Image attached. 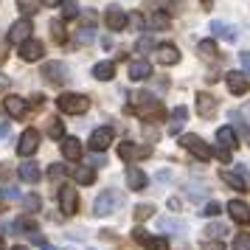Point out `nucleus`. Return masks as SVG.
<instances>
[{
  "instance_id": "f257e3e1",
  "label": "nucleus",
  "mask_w": 250,
  "mask_h": 250,
  "mask_svg": "<svg viewBox=\"0 0 250 250\" xmlns=\"http://www.w3.org/2000/svg\"><path fill=\"white\" fill-rule=\"evenodd\" d=\"M57 104H59V110L68 115H82L90 110V99L82 96V93H62L57 99Z\"/></svg>"
},
{
  "instance_id": "f03ea898",
  "label": "nucleus",
  "mask_w": 250,
  "mask_h": 250,
  "mask_svg": "<svg viewBox=\"0 0 250 250\" xmlns=\"http://www.w3.org/2000/svg\"><path fill=\"white\" fill-rule=\"evenodd\" d=\"M216 158L222 160V163H230V152H233V146H236V132H233V126H219L216 129Z\"/></svg>"
},
{
  "instance_id": "7ed1b4c3",
  "label": "nucleus",
  "mask_w": 250,
  "mask_h": 250,
  "mask_svg": "<svg viewBox=\"0 0 250 250\" xmlns=\"http://www.w3.org/2000/svg\"><path fill=\"white\" fill-rule=\"evenodd\" d=\"M121 205V194L115 191V188H104L99 197H96V203H93V214L96 216H110Z\"/></svg>"
},
{
  "instance_id": "20e7f679",
  "label": "nucleus",
  "mask_w": 250,
  "mask_h": 250,
  "mask_svg": "<svg viewBox=\"0 0 250 250\" xmlns=\"http://www.w3.org/2000/svg\"><path fill=\"white\" fill-rule=\"evenodd\" d=\"M219 177H222L230 188H236V191H250V171H248V166L222 169V171H219Z\"/></svg>"
},
{
  "instance_id": "39448f33",
  "label": "nucleus",
  "mask_w": 250,
  "mask_h": 250,
  "mask_svg": "<svg viewBox=\"0 0 250 250\" xmlns=\"http://www.w3.org/2000/svg\"><path fill=\"white\" fill-rule=\"evenodd\" d=\"M180 144H183V149H186V152H191L197 160H211V155H214V149L208 146V144H205L200 135H194V132L183 135V138H180Z\"/></svg>"
},
{
  "instance_id": "423d86ee",
  "label": "nucleus",
  "mask_w": 250,
  "mask_h": 250,
  "mask_svg": "<svg viewBox=\"0 0 250 250\" xmlns=\"http://www.w3.org/2000/svg\"><path fill=\"white\" fill-rule=\"evenodd\" d=\"M135 102H138V113L144 115V118H160V115L166 113L163 104H160L152 93H138Z\"/></svg>"
},
{
  "instance_id": "0eeeda50",
  "label": "nucleus",
  "mask_w": 250,
  "mask_h": 250,
  "mask_svg": "<svg viewBox=\"0 0 250 250\" xmlns=\"http://www.w3.org/2000/svg\"><path fill=\"white\" fill-rule=\"evenodd\" d=\"M31 31H34L31 20L23 17V20H17V23L9 28V42H12V45H23L25 40H31Z\"/></svg>"
},
{
  "instance_id": "6e6552de",
  "label": "nucleus",
  "mask_w": 250,
  "mask_h": 250,
  "mask_svg": "<svg viewBox=\"0 0 250 250\" xmlns=\"http://www.w3.org/2000/svg\"><path fill=\"white\" fill-rule=\"evenodd\" d=\"M42 76L51 84H65L68 82V65L65 62H45L42 65Z\"/></svg>"
},
{
  "instance_id": "1a4fd4ad",
  "label": "nucleus",
  "mask_w": 250,
  "mask_h": 250,
  "mask_svg": "<svg viewBox=\"0 0 250 250\" xmlns=\"http://www.w3.org/2000/svg\"><path fill=\"white\" fill-rule=\"evenodd\" d=\"M225 84H228V90L233 93V96H242V93L250 90V76L245 73V70H230V73L225 76Z\"/></svg>"
},
{
  "instance_id": "9d476101",
  "label": "nucleus",
  "mask_w": 250,
  "mask_h": 250,
  "mask_svg": "<svg viewBox=\"0 0 250 250\" xmlns=\"http://www.w3.org/2000/svg\"><path fill=\"white\" fill-rule=\"evenodd\" d=\"M59 208H62V214H76V208H79V194L73 186H62L59 188Z\"/></svg>"
},
{
  "instance_id": "9b49d317",
  "label": "nucleus",
  "mask_w": 250,
  "mask_h": 250,
  "mask_svg": "<svg viewBox=\"0 0 250 250\" xmlns=\"http://www.w3.org/2000/svg\"><path fill=\"white\" fill-rule=\"evenodd\" d=\"M113 138H115V132L110 129V126H99V129L90 135V149L96 152V155H102L104 149L113 144Z\"/></svg>"
},
{
  "instance_id": "f8f14e48",
  "label": "nucleus",
  "mask_w": 250,
  "mask_h": 250,
  "mask_svg": "<svg viewBox=\"0 0 250 250\" xmlns=\"http://www.w3.org/2000/svg\"><path fill=\"white\" fill-rule=\"evenodd\" d=\"M37 149H40V132L37 129H25L23 135H20V144H17V152L23 155V158H31Z\"/></svg>"
},
{
  "instance_id": "ddd939ff",
  "label": "nucleus",
  "mask_w": 250,
  "mask_h": 250,
  "mask_svg": "<svg viewBox=\"0 0 250 250\" xmlns=\"http://www.w3.org/2000/svg\"><path fill=\"white\" fill-rule=\"evenodd\" d=\"M208 31H211V37H219V40H225V42H236L239 40L236 25H228V23H222V20H211Z\"/></svg>"
},
{
  "instance_id": "4468645a",
  "label": "nucleus",
  "mask_w": 250,
  "mask_h": 250,
  "mask_svg": "<svg viewBox=\"0 0 250 250\" xmlns=\"http://www.w3.org/2000/svg\"><path fill=\"white\" fill-rule=\"evenodd\" d=\"M152 149L149 146H135L132 141H124V144H118V158H124L126 163H132L135 158H146Z\"/></svg>"
},
{
  "instance_id": "2eb2a0df",
  "label": "nucleus",
  "mask_w": 250,
  "mask_h": 250,
  "mask_svg": "<svg viewBox=\"0 0 250 250\" xmlns=\"http://www.w3.org/2000/svg\"><path fill=\"white\" fill-rule=\"evenodd\" d=\"M149 186V177L138 166H126V188L129 191H144Z\"/></svg>"
},
{
  "instance_id": "dca6fc26",
  "label": "nucleus",
  "mask_w": 250,
  "mask_h": 250,
  "mask_svg": "<svg viewBox=\"0 0 250 250\" xmlns=\"http://www.w3.org/2000/svg\"><path fill=\"white\" fill-rule=\"evenodd\" d=\"M228 214L233 216V222H239V225H250V205L248 203L230 200V203H228Z\"/></svg>"
},
{
  "instance_id": "f3484780",
  "label": "nucleus",
  "mask_w": 250,
  "mask_h": 250,
  "mask_svg": "<svg viewBox=\"0 0 250 250\" xmlns=\"http://www.w3.org/2000/svg\"><path fill=\"white\" fill-rule=\"evenodd\" d=\"M104 20H107V28H110V31H124L126 23H129V17H126V14L118 9V6H110Z\"/></svg>"
},
{
  "instance_id": "a211bd4d",
  "label": "nucleus",
  "mask_w": 250,
  "mask_h": 250,
  "mask_svg": "<svg viewBox=\"0 0 250 250\" xmlns=\"http://www.w3.org/2000/svg\"><path fill=\"white\" fill-rule=\"evenodd\" d=\"M42 54H45V48H42L40 40H25L23 45H20V57L25 62H37V59H42Z\"/></svg>"
},
{
  "instance_id": "6ab92c4d",
  "label": "nucleus",
  "mask_w": 250,
  "mask_h": 250,
  "mask_svg": "<svg viewBox=\"0 0 250 250\" xmlns=\"http://www.w3.org/2000/svg\"><path fill=\"white\" fill-rule=\"evenodd\" d=\"M158 228L163 230V233H171V236H183V233L188 230V225H186L183 219H171V216H160Z\"/></svg>"
},
{
  "instance_id": "aec40b11",
  "label": "nucleus",
  "mask_w": 250,
  "mask_h": 250,
  "mask_svg": "<svg viewBox=\"0 0 250 250\" xmlns=\"http://www.w3.org/2000/svg\"><path fill=\"white\" fill-rule=\"evenodd\" d=\"M149 76H152V65H149L146 59H135L129 65V79L132 82H146Z\"/></svg>"
},
{
  "instance_id": "412c9836",
  "label": "nucleus",
  "mask_w": 250,
  "mask_h": 250,
  "mask_svg": "<svg viewBox=\"0 0 250 250\" xmlns=\"http://www.w3.org/2000/svg\"><path fill=\"white\" fill-rule=\"evenodd\" d=\"M3 107H6V113L12 115V118H23L25 110H28V104H25V99H20V96H6V102H3Z\"/></svg>"
},
{
  "instance_id": "4be33fe9",
  "label": "nucleus",
  "mask_w": 250,
  "mask_h": 250,
  "mask_svg": "<svg viewBox=\"0 0 250 250\" xmlns=\"http://www.w3.org/2000/svg\"><path fill=\"white\" fill-rule=\"evenodd\" d=\"M197 113L203 115V118H211L216 113V99L214 96H208V93H197Z\"/></svg>"
},
{
  "instance_id": "5701e85b",
  "label": "nucleus",
  "mask_w": 250,
  "mask_h": 250,
  "mask_svg": "<svg viewBox=\"0 0 250 250\" xmlns=\"http://www.w3.org/2000/svg\"><path fill=\"white\" fill-rule=\"evenodd\" d=\"M155 54H158L160 65H177V62H180V51H177L174 45H158Z\"/></svg>"
},
{
  "instance_id": "b1692460",
  "label": "nucleus",
  "mask_w": 250,
  "mask_h": 250,
  "mask_svg": "<svg viewBox=\"0 0 250 250\" xmlns=\"http://www.w3.org/2000/svg\"><path fill=\"white\" fill-rule=\"evenodd\" d=\"M20 180L23 183H37L40 177H42V171H40V166H37L34 160H25V163H20Z\"/></svg>"
},
{
  "instance_id": "393cba45",
  "label": "nucleus",
  "mask_w": 250,
  "mask_h": 250,
  "mask_svg": "<svg viewBox=\"0 0 250 250\" xmlns=\"http://www.w3.org/2000/svg\"><path fill=\"white\" fill-rule=\"evenodd\" d=\"M62 155L68 160H79L82 158V141L79 138H62Z\"/></svg>"
},
{
  "instance_id": "a878e982",
  "label": "nucleus",
  "mask_w": 250,
  "mask_h": 250,
  "mask_svg": "<svg viewBox=\"0 0 250 250\" xmlns=\"http://www.w3.org/2000/svg\"><path fill=\"white\" fill-rule=\"evenodd\" d=\"M70 174H73V180L82 183V186H90V183L96 180V169H93V166H76V169H70Z\"/></svg>"
},
{
  "instance_id": "bb28decb",
  "label": "nucleus",
  "mask_w": 250,
  "mask_h": 250,
  "mask_svg": "<svg viewBox=\"0 0 250 250\" xmlns=\"http://www.w3.org/2000/svg\"><path fill=\"white\" fill-rule=\"evenodd\" d=\"M93 76L99 82H110L115 76V65L113 62H96V65H93Z\"/></svg>"
},
{
  "instance_id": "cd10ccee",
  "label": "nucleus",
  "mask_w": 250,
  "mask_h": 250,
  "mask_svg": "<svg viewBox=\"0 0 250 250\" xmlns=\"http://www.w3.org/2000/svg\"><path fill=\"white\" fill-rule=\"evenodd\" d=\"M230 121L236 124L239 129V138H242V144H250V126L242 121V113H230Z\"/></svg>"
},
{
  "instance_id": "c85d7f7f",
  "label": "nucleus",
  "mask_w": 250,
  "mask_h": 250,
  "mask_svg": "<svg viewBox=\"0 0 250 250\" xmlns=\"http://www.w3.org/2000/svg\"><path fill=\"white\" fill-rule=\"evenodd\" d=\"M171 118H174V121H171V132H177L180 124L188 118V110H186V107H174V110H171Z\"/></svg>"
},
{
  "instance_id": "c756f323",
  "label": "nucleus",
  "mask_w": 250,
  "mask_h": 250,
  "mask_svg": "<svg viewBox=\"0 0 250 250\" xmlns=\"http://www.w3.org/2000/svg\"><path fill=\"white\" fill-rule=\"evenodd\" d=\"M205 233H208V239H214V242H216V239H222L228 233V228L222 225V222H211V225L205 228Z\"/></svg>"
},
{
  "instance_id": "7c9ffc66",
  "label": "nucleus",
  "mask_w": 250,
  "mask_h": 250,
  "mask_svg": "<svg viewBox=\"0 0 250 250\" xmlns=\"http://www.w3.org/2000/svg\"><path fill=\"white\" fill-rule=\"evenodd\" d=\"M146 250H169V242H166V236H149Z\"/></svg>"
},
{
  "instance_id": "2f4dec72",
  "label": "nucleus",
  "mask_w": 250,
  "mask_h": 250,
  "mask_svg": "<svg viewBox=\"0 0 250 250\" xmlns=\"http://www.w3.org/2000/svg\"><path fill=\"white\" fill-rule=\"evenodd\" d=\"M200 54H203L205 59H214L216 57V42L214 40H203V42H200Z\"/></svg>"
},
{
  "instance_id": "473e14b6",
  "label": "nucleus",
  "mask_w": 250,
  "mask_h": 250,
  "mask_svg": "<svg viewBox=\"0 0 250 250\" xmlns=\"http://www.w3.org/2000/svg\"><path fill=\"white\" fill-rule=\"evenodd\" d=\"M48 135L51 138H62L65 135V124H62L59 118H51V124H48Z\"/></svg>"
},
{
  "instance_id": "72a5a7b5",
  "label": "nucleus",
  "mask_w": 250,
  "mask_h": 250,
  "mask_svg": "<svg viewBox=\"0 0 250 250\" xmlns=\"http://www.w3.org/2000/svg\"><path fill=\"white\" fill-rule=\"evenodd\" d=\"M51 37H54V42H65L68 37H65V28H62V23L59 20H54L51 23Z\"/></svg>"
},
{
  "instance_id": "f704fd0d",
  "label": "nucleus",
  "mask_w": 250,
  "mask_h": 250,
  "mask_svg": "<svg viewBox=\"0 0 250 250\" xmlns=\"http://www.w3.org/2000/svg\"><path fill=\"white\" fill-rule=\"evenodd\" d=\"M233 250H250V233H236L233 236Z\"/></svg>"
},
{
  "instance_id": "c9c22d12",
  "label": "nucleus",
  "mask_w": 250,
  "mask_h": 250,
  "mask_svg": "<svg viewBox=\"0 0 250 250\" xmlns=\"http://www.w3.org/2000/svg\"><path fill=\"white\" fill-rule=\"evenodd\" d=\"M62 3H65V20L79 17V6H76V0H62Z\"/></svg>"
},
{
  "instance_id": "e433bc0d",
  "label": "nucleus",
  "mask_w": 250,
  "mask_h": 250,
  "mask_svg": "<svg viewBox=\"0 0 250 250\" xmlns=\"http://www.w3.org/2000/svg\"><path fill=\"white\" fill-rule=\"evenodd\" d=\"M152 214H155V208H152V205H138V208H135V219H138V222L149 219Z\"/></svg>"
},
{
  "instance_id": "4c0bfd02",
  "label": "nucleus",
  "mask_w": 250,
  "mask_h": 250,
  "mask_svg": "<svg viewBox=\"0 0 250 250\" xmlns=\"http://www.w3.org/2000/svg\"><path fill=\"white\" fill-rule=\"evenodd\" d=\"M23 205L28 208V211H40V205H42V200H40L37 194H28V197H23Z\"/></svg>"
},
{
  "instance_id": "58836bf2",
  "label": "nucleus",
  "mask_w": 250,
  "mask_h": 250,
  "mask_svg": "<svg viewBox=\"0 0 250 250\" xmlns=\"http://www.w3.org/2000/svg\"><path fill=\"white\" fill-rule=\"evenodd\" d=\"M219 211H222V205L216 203V200H211V203H205V208H203V216H208V219H211V216H216Z\"/></svg>"
},
{
  "instance_id": "ea45409f",
  "label": "nucleus",
  "mask_w": 250,
  "mask_h": 250,
  "mask_svg": "<svg viewBox=\"0 0 250 250\" xmlns=\"http://www.w3.org/2000/svg\"><path fill=\"white\" fill-rule=\"evenodd\" d=\"M20 12L23 14H34L37 12V0H20Z\"/></svg>"
},
{
  "instance_id": "a19ab883",
  "label": "nucleus",
  "mask_w": 250,
  "mask_h": 250,
  "mask_svg": "<svg viewBox=\"0 0 250 250\" xmlns=\"http://www.w3.org/2000/svg\"><path fill=\"white\" fill-rule=\"evenodd\" d=\"M0 194H3V200H20V191H17L14 186H6Z\"/></svg>"
},
{
  "instance_id": "79ce46f5",
  "label": "nucleus",
  "mask_w": 250,
  "mask_h": 250,
  "mask_svg": "<svg viewBox=\"0 0 250 250\" xmlns=\"http://www.w3.org/2000/svg\"><path fill=\"white\" fill-rule=\"evenodd\" d=\"M152 25H155V28H166V25H169V17H166V14H155V17H152Z\"/></svg>"
},
{
  "instance_id": "37998d69",
  "label": "nucleus",
  "mask_w": 250,
  "mask_h": 250,
  "mask_svg": "<svg viewBox=\"0 0 250 250\" xmlns=\"http://www.w3.org/2000/svg\"><path fill=\"white\" fill-rule=\"evenodd\" d=\"M132 239H135L138 245H146L149 233H146V230H144V228H135V230H132Z\"/></svg>"
},
{
  "instance_id": "c03bdc74",
  "label": "nucleus",
  "mask_w": 250,
  "mask_h": 250,
  "mask_svg": "<svg viewBox=\"0 0 250 250\" xmlns=\"http://www.w3.org/2000/svg\"><path fill=\"white\" fill-rule=\"evenodd\" d=\"M62 174H65V169H62V166H59V163H54V166H51V169H48V177H51V180H59V177H62Z\"/></svg>"
},
{
  "instance_id": "a18cd8bd",
  "label": "nucleus",
  "mask_w": 250,
  "mask_h": 250,
  "mask_svg": "<svg viewBox=\"0 0 250 250\" xmlns=\"http://www.w3.org/2000/svg\"><path fill=\"white\" fill-rule=\"evenodd\" d=\"M239 62H242V68H245V73L250 76V51H242V54H239Z\"/></svg>"
},
{
  "instance_id": "49530a36",
  "label": "nucleus",
  "mask_w": 250,
  "mask_h": 250,
  "mask_svg": "<svg viewBox=\"0 0 250 250\" xmlns=\"http://www.w3.org/2000/svg\"><path fill=\"white\" fill-rule=\"evenodd\" d=\"M93 28H84V31H79V37H76V40H79V42H93Z\"/></svg>"
},
{
  "instance_id": "de8ad7c7",
  "label": "nucleus",
  "mask_w": 250,
  "mask_h": 250,
  "mask_svg": "<svg viewBox=\"0 0 250 250\" xmlns=\"http://www.w3.org/2000/svg\"><path fill=\"white\" fill-rule=\"evenodd\" d=\"M203 250H222V245H219V242H214V239H205Z\"/></svg>"
},
{
  "instance_id": "09e8293b",
  "label": "nucleus",
  "mask_w": 250,
  "mask_h": 250,
  "mask_svg": "<svg viewBox=\"0 0 250 250\" xmlns=\"http://www.w3.org/2000/svg\"><path fill=\"white\" fill-rule=\"evenodd\" d=\"M149 48H152V40H138V51H141V54H144V51H149Z\"/></svg>"
},
{
  "instance_id": "8fccbe9b",
  "label": "nucleus",
  "mask_w": 250,
  "mask_h": 250,
  "mask_svg": "<svg viewBox=\"0 0 250 250\" xmlns=\"http://www.w3.org/2000/svg\"><path fill=\"white\" fill-rule=\"evenodd\" d=\"M9 174H12L9 163H0V180H9Z\"/></svg>"
},
{
  "instance_id": "3c124183",
  "label": "nucleus",
  "mask_w": 250,
  "mask_h": 250,
  "mask_svg": "<svg viewBox=\"0 0 250 250\" xmlns=\"http://www.w3.org/2000/svg\"><path fill=\"white\" fill-rule=\"evenodd\" d=\"M191 197H197V200H200V197H205V186H200V183H197V186H194V191H191Z\"/></svg>"
},
{
  "instance_id": "603ef678",
  "label": "nucleus",
  "mask_w": 250,
  "mask_h": 250,
  "mask_svg": "<svg viewBox=\"0 0 250 250\" xmlns=\"http://www.w3.org/2000/svg\"><path fill=\"white\" fill-rule=\"evenodd\" d=\"M42 102H45V96H40V93H37V96H31V104H34V107H40Z\"/></svg>"
},
{
  "instance_id": "864d4df0",
  "label": "nucleus",
  "mask_w": 250,
  "mask_h": 250,
  "mask_svg": "<svg viewBox=\"0 0 250 250\" xmlns=\"http://www.w3.org/2000/svg\"><path fill=\"white\" fill-rule=\"evenodd\" d=\"M169 208H171V211H177V208H180V200H177V197H171V200H169Z\"/></svg>"
},
{
  "instance_id": "5fc2aeb1",
  "label": "nucleus",
  "mask_w": 250,
  "mask_h": 250,
  "mask_svg": "<svg viewBox=\"0 0 250 250\" xmlns=\"http://www.w3.org/2000/svg\"><path fill=\"white\" fill-rule=\"evenodd\" d=\"M3 135H9V124H0V138Z\"/></svg>"
},
{
  "instance_id": "6e6d98bb",
  "label": "nucleus",
  "mask_w": 250,
  "mask_h": 250,
  "mask_svg": "<svg viewBox=\"0 0 250 250\" xmlns=\"http://www.w3.org/2000/svg\"><path fill=\"white\" fill-rule=\"evenodd\" d=\"M42 3H45V6H59L62 0H42Z\"/></svg>"
},
{
  "instance_id": "4d7b16f0",
  "label": "nucleus",
  "mask_w": 250,
  "mask_h": 250,
  "mask_svg": "<svg viewBox=\"0 0 250 250\" xmlns=\"http://www.w3.org/2000/svg\"><path fill=\"white\" fill-rule=\"evenodd\" d=\"M12 250H28V248H23V245H17V248H12Z\"/></svg>"
},
{
  "instance_id": "13d9d810",
  "label": "nucleus",
  "mask_w": 250,
  "mask_h": 250,
  "mask_svg": "<svg viewBox=\"0 0 250 250\" xmlns=\"http://www.w3.org/2000/svg\"><path fill=\"white\" fill-rule=\"evenodd\" d=\"M245 113H248V115H250V104H248V107H245Z\"/></svg>"
},
{
  "instance_id": "bf43d9fd",
  "label": "nucleus",
  "mask_w": 250,
  "mask_h": 250,
  "mask_svg": "<svg viewBox=\"0 0 250 250\" xmlns=\"http://www.w3.org/2000/svg\"><path fill=\"white\" fill-rule=\"evenodd\" d=\"M0 250H6V248H3V242H0Z\"/></svg>"
},
{
  "instance_id": "052dcab7",
  "label": "nucleus",
  "mask_w": 250,
  "mask_h": 250,
  "mask_svg": "<svg viewBox=\"0 0 250 250\" xmlns=\"http://www.w3.org/2000/svg\"><path fill=\"white\" fill-rule=\"evenodd\" d=\"M0 211H3V205H0Z\"/></svg>"
}]
</instances>
